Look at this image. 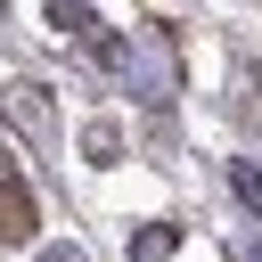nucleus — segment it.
I'll return each instance as SVG.
<instances>
[{
	"label": "nucleus",
	"instance_id": "obj_5",
	"mask_svg": "<svg viewBox=\"0 0 262 262\" xmlns=\"http://www.w3.org/2000/svg\"><path fill=\"white\" fill-rule=\"evenodd\" d=\"M41 262H82V254L74 246H41Z\"/></svg>",
	"mask_w": 262,
	"mask_h": 262
},
{
	"label": "nucleus",
	"instance_id": "obj_4",
	"mask_svg": "<svg viewBox=\"0 0 262 262\" xmlns=\"http://www.w3.org/2000/svg\"><path fill=\"white\" fill-rule=\"evenodd\" d=\"M229 188H237V205H254V213H262V172H246V164H237V172H229Z\"/></svg>",
	"mask_w": 262,
	"mask_h": 262
},
{
	"label": "nucleus",
	"instance_id": "obj_1",
	"mask_svg": "<svg viewBox=\"0 0 262 262\" xmlns=\"http://www.w3.org/2000/svg\"><path fill=\"white\" fill-rule=\"evenodd\" d=\"M25 237H33V196L16 172H0V246H25Z\"/></svg>",
	"mask_w": 262,
	"mask_h": 262
},
{
	"label": "nucleus",
	"instance_id": "obj_3",
	"mask_svg": "<svg viewBox=\"0 0 262 262\" xmlns=\"http://www.w3.org/2000/svg\"><path fill=\"white\" fill-rule=\"evenodd\" d=\"M172 246H180V229H172V221H156V229H139V237H131V262H164Z\"/></svg>",
	"mask_w": 262,
	"mask_h": 262
},
{
	"label": "nucleus",
	"instance_id": "obj_2",
	"mask_svg": "<svg viewBox=\"0 0 262 262\" xmlns=\"http://www.w3.org/2000/svg\"><path fill=\"white\" fill-rule=\"evenodd\" d=\"M49 25H57V33H74V41H98V16H90V0H49Z\"/></svg>",
	"mask_w": 262,
	"mask_h": 262
}]
</instances>
